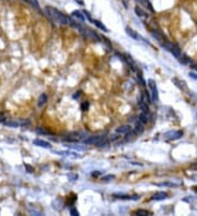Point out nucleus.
Returning <instances> with one entry per match:
<instances>
[{
  "mask_svg": "<svg viewBox=\"0 0 197 216\" xmlns=\"http://www.w3.org/2000/svg\"><path fill=\"white\" fill-rule=\"evenodd\" d=\"M45 11L48 13V15L51 18H53L54 20L58 21L61 24H71L72 22L69 20V18H67L65 14H63L61 12H59L58 10L54 9V8H46Z\"/></svg>",
  "mask_w": 197,
  "mask_h": 216,
  "instance_id": "nucleus-1",
  "label": "nucleus"
},
{
  "mask_svg": "<svg viewBox=\"0 0 197 216\" xmlns=\"http://www.w3.org/2000/svg\"><path fill=\"white\" fill-rule=\"evenodd\" d=\"M161 45H162V47H163V48H166V50L170 51V53L172 54V55H173L175 58H178V59H180V58H181V50H180V48H178V45L170 43V42H168V41L162 42Z\"/></svg>",
  "mask_w": 197,
  "mask_h": 216,
  "instance_id": "nucleus-2",
  "label": "nucleus"
},
{
  "mask_svg": "<svg viewBox=\"0 0 197 216\" xmlns=\"http://www.w3.org/2000/svg\"><path fill=\"white\" fill-rule=\"evenodd\" d=\"M182 135H183V132L181 131V130H178V131H170V132H168V133H166V135H164V137H166L168 140H178V139H180Z\"/></svg>",
  "mask_w": 197,
  "mask_h": 216,
  "instance_id": "nucleus-3",
  "label": "nucleus"
},
{
  "mask_svg": "<svg viewBox=\"0 0 197 216\" xmlns=\"http://www.w3.org/2000/svg\"><path fill=\"white\" fill-rule=\"evenodd\" d=\"M103 135H93V137H89L88 139H86V140H83V143L84 144H98V142L101 141L102 139H103Z\"/></svg>",
  "mask_w": 197,
  "mask_h": 216,
  "instance_id": "nucleus-4",
  "label": "nucleus"
},
{
  "mask_svg": "<svg viewBox=\"0 0 197 216\" xmlns=\"http://www.w3.org/2000/svg\"><path fill=\"white\" fill-rule=\"evenodd\" d=\"M148 83H149V87L151 89V92H152V99H153V101H158L159 96H158V90H157L156 82H154L153 80H149Z\"/></svg>",
  "mask_w": 197,
  "mask_h": 216,
  "instance_id": "nucleus-5",
  "label": "nucleus"
},
{
  "mask_svg": "<svg viewBox=\"0 0 197 216\" xmlns=\"http://www.w3.org/2000/svg\"><path fill=\"white\" fill-rule=\"evenodd\" d=\"M64 140L67 141V142H77V141H79V140H80V134H79V133H77V132H73V133L68 134Z\"/></svg>",
  "mask_w": 197,
  "mask_h": 216,
  "instance_id": "nucleus-6",
  "label": "nucleus"
},
{
  "mask_svg": "<svg viewBox=\"0 0 197 216\" xmlns=\"http://www.w3.org/2000/svg\"><path fill=\"white\" fill-rule=\"evenodd\" d=\"M168 198V193L166 192H158V193H156V194L152 195L151 200H153V201H161V200H164Z\"/></svg>",
  "mask_w": 197,
  "mask_h": 216,
  "instance_id": "nucleus-7",
  "label": "nucleus"
},
{
  "mask_svg": "<svg viewBox=\"0 0 197 216\" xmlns=\"http://www.w3.org/2000/svg\"><path fill=\"white\" fill-rule=\"evenodd\" d=\"M33 143L37 146H41V147H45V149H51V144L48 143V142H45V141H42V140H34Z\"/></svg>",
  "mask_w": 197,
  "mask_h": 216,
  "instance_id": "nucleus-8",
  "label": "nucleus"
},
{
  "mask_svg": "<svg viewBox=\"0 0 197 216\" xmlns=\"http://www.w3.org/2000/svg\"><path fill=\"white\" fill-rule=\"evenodd\" d=\"M126 32H127V34L128 35L130 36V37H132V38H134V39H142V37L140 35H138L137 33H136V32L135 31H132V29H129V27H127V29H126ZM142 41H144V39H142Z\"/></svg>",
  "mask_w": 197,
  "mask_h": 216,
  "instance_id": "nucleus-9",
  "label": "nucleus"
},
{
  "mask_svg": "<svg viewBox=\"0 0 197 216\" xmlns=\"http://www.w3.org/2000/svg\"><path fill=\"white\" fill-rule=\"evenodd\" d=\"M144 130H145L144 123H142L140 120H138V122L136 123V126H135V131H136L137 134H141L142 132H144Z\"/></svg>",
  "mask_w": 197,
  "mask_h": 216,
  "instance_id": "nucleus-10",
  "label": "nucleus"
},
{
  "mask_svg": "<svg viewBox=\"0 0 197 216\" xmlns=\"http://www.w3.org/2000/svg\"><path fill=\"white\" fill-rule=\"evenodd\" d=\"M130 131V127L129 126H123V127H119L117 130H116V132L117 133H127V132H129Z\"/></svg>",
  "mask_w": 197,
  "mask_h": 216,
  "instance_id": "nucleus-11",
  "label": "nucleus"
},
{
  "mask_svg": "<svg viewBox=\"0 0 197 216\" xmlns=\"http://www.w3.org/2000/svg\"><path fill=\"white\" fill-rule=\"evenodd\" d=\"M72 15L75 18H77V19H79L80 21H84V20H86V17H84V15L82 14V12H80V11H73L72 12Z\"/></svg>",
  "mask_w": 197,
  "mask_h": 216,
  "instance_id": "nucleus-12",
  "label": "nucleus"
},
{
  "mask_svg": "<svg viewBox=\"0 0 197 216\" xmlns=\"http://www.w3.org/2000/svg\"><path fill=\"white\" fill-rule=\"evenodd\" d=\"M136 131H129V132H127L126 133V141H132V140H134L135 139V137H136Z\"/></svg>",
  "mask_w": 197,
  "mask_h": 216,
  "instance_id": "nucleus-13",
  "label": "nucleus"
},
{
  "mask_svg": "<svg viewBox=\"0 0 197 216\" xmlns=\"http://www.w3.org/2000/svg\"><path fill=\"white\" fill-rule=\"evenodd\" d=\"M46 102H47V95L46 94H42L39 98V106H43Z\"/></svg>",
  "mask_w": 197,
  "mask_h": 216,
  "instance_id": "nucleus-14",
  "label": "nucleus"
},
{
  "mask_svg": "<svg viewBox=\"0 0 197 216\" xmlns=\"http://www.w3.org/2000/svg\"><path fill=\"white\" fill-rule=\"evenodd\" d=\"M135 12L137 13V15H139L140 18H146L147 15H146V12L145 11H142L141 9H140L139 7H136L135 8Z\"/></svg>",
  "mask_w": 197,
  "mask_h": 216,
  "instance_id": "nucleus-15",
  "label": "nucleus"
},
{
  "mask_svg": "<svg viewBox=\"0 0 197 216\" xmlns=\"http://www.w3.org/2000/svg\"><path fill=\"white\" fill-rule=\"evenodd\" d=\"M152 36H153L154 38H157L158 39L159 42H160V43H162V42H163V36L161 35V34L159 33V32H152Z\"/></svg>",
  "mask_w": 197,
  "mask_h": 216,
  "instance_id": "nucleus-16",
  "label": "nucleus"
},
{
  "mask_svg": "<svg viewBox=\"0 0 197 216\" xmlns=\"http://www.w3.org/2000/svg\"><path fill=\"white\" fill-rule=\"evenodd\" d=\"M139 120L141 121L142 123H147V121H148V117H147V113H141L139 116Z\"/></svg>",
  "mask_w": 197,
  "mask_h": 216,
  "instance_id": "nucleus-17",
  "label": "nucleus"
},
{
  "mask_svg": "<svg viewBox=\"0 0 197 216\" xmlns=\"http://www.w3.org/2000/svg\"><path fill=\"white\" fill-rule=\"evenodd\" d=\"M141 101L145 102V103H147V104L150 103V97H149V95H148V92H145V93L142 94V99H141Z\"/></svg>",
  "mask_w": 197,
  "mask_h": 216,
  "instance_id": "nucleus-18",
  "label": "nucleus"
},
{
  "mask_svg": "<svg viewBox=\"0 0 197 216\" xmlns=\"http://www.w3.org/2000/svg\"><path fill=\"white\" fill-rule=\"evenodd\" d=\"M27 3L32 6V7L36 8V9H39V2H37V0H25Z\"/></svg>",
  "mask_w": 197,
  "mask_h": 216,
  "instance_id": "nucleus-19",
  "label": "nucleus"
},
{
  "mask_svg": "<svg viewBox=\"0 0 197 216\" xmlns=\"http://www.w3.org/2000/svg\"><path fill=\"white\" fill-rule=\"evenodd\" d=\"M157 186L160 187H176V183H171V182H163V183H156Z\"/></svg>",
  "mask_w": 197,
  "mask_h": 216,
  "instance_id": "nucleus-20",
  "label": "nucleus"
},
{
  "mask_svg": "<svg viewBox=\"0 0 197 216\" xmlns=\"http://www.w3.org/2000/svg\"><path fill=\"white\" fill-rule=\"evenodd\" d=\"M93 23L95 24L96 26L98 27V29H101V30H103L104 32H107V29H106L105 26H104L103 24H101V22H98V21H93Z\"/></svg>",
  "mask_w": 197,
  "mask_h": 216,
  "instance_id": "nucleus-21",
  "label": "nucleus"
},
{
  "mask_svg": "<svg viewBox=\"0 0 197 216\" xmlns=\"http://www.w3.org/2000/svg\"><path fill=\"white\" fill-rule=\"evenodd\" d=\"M137 215H150V212L149 211H146V210H138L136 212Z\"/></svg>",
  "mask_w": 197,
  "mask_h": 216,
  "instance_id": "nucleus-22",
  "label": "nucleus"
},
{
  "mask_svg": "<svg viewBox=\"0 0 197 216\" xmlns=\"http://www.w3.org/2000/svg\"><path fill=\"white\" fill-rule=\"evenodd\" d=\"M180 60H181V62H183V63H188L191 61V59L187 57V56H183V58Z\"/></svg>",
  "mask_w": 197,
  "mask_h": 216,
  "instance_id": "nucleus-23",
  "label": "nucleus"
},
{
  "mask_svg": "<svg viewBox=\"0 0 197 216\" xmlns=\"http://www.w3.org/2000/svg\"><path fill=\"white\" fill-rule=\"evenodd\" d=\"M81 108H82V110H88V108H89V103L88 102H86V103H82V105H81Z\"/></svg>",
  "mask_w": 197,
  "mask_h": 216,
  "instance_id": "nucleus-24",
  "label": "nucleus"
},
{
  "mask_svg": "<svg viewBox=\"0 0 197 216\" xmlns=\"http://www.w3.org/2000/svg\"><path fill=\"white\" fill-rule=\"evenodd\" d=\"M36 131L39 132V133H43V134H48V133H49V132H48V131H46V130L41 129V128H39V129H36Z\"/></svg>",
  "mask_w": 197,
  "mask_h": 216,
  "instance_id": "nucleus-25",
  "label": "nucleus"
},
{
  "mask_svg": "<svg viewBox=\"0 0 197 216\" xmlns=\"http://www.w3.org/2000/svg\"><path fill=\"white\" fill-rule=\"evenodd\" d=\"M70 214H71V215H73V216L79 215V213H78V211L76 209H71V210H70Z\"/></svg>",
  "mask_w": 197,
  "mask_h": 216,
  "instance_id": "nucleus-26",
  "label": "nucleus"
},
{
  "mask_svg": "<svg viewBox=\"0 0 197 216\" xmlns=\"http://www.w3.org/2000/svg\"><path fill=\"white\" fill-rule=\"evenodd\" d=\"M108 179H114V176H107V177L102 178V180H104V181H107Z\"/></svg>",
  "mask_w": 197,
  "mask_h": 216,
  "instance_id": "nucleus-27",
  "label": "nucleus"
},
{
  "mask_svg": "<svg viewBox=\"0 0 197 216\" xmlns=\"http://www.w3.org/2000/svg\"><path fill=\"white\" fill-rule=\"evenodd\" d=\"M190 77L193 78V79H195V80H197V75L195 74V73H191V72H190Z\"/></svg>",
  "mask_w": 197,
  "mask_h": 216,
  "instance_id": "nucleus-28",
  "label": "nucleus"
},
{
  "mask_svg": "<svg viewBox=\"0 0 197 216\" xmlns=\"http://www.w3.org/2000/svg\"><path fill=\"white\" fill-rule=\"evenodd\" d=\"M192 168H194V169H196V170H197V162H196L195 164H193V165H192Z\"/></svg>",
  "mask_w": 197,
  "mask_h": 216,
  "instance_id": "nucleus-29",
  "label": "nucleus"
},
{
  "mask_svg": "<svg viewBox=\"0 0 197 216\" xmlns=\"http://www.w3.org/2000/svg\"><path fill=\"white\" fill-rule=\"evenodd\" d=\"M76 1H77V2L79 3V5H81V6L83 5V1H82V0H76Z\"/></svg>",
  "mask_w": 197,
  "mask_h": 216,
  "instance_id": "nucleus-30",
  "label": "nucleus"
},
{
  "mask_svg": "<svg viewBox=\"0 0 197 216\" xmlns=\"http://www.w3.org/2000/svg\"><path fill=\"white\" fill-rule=\"evenodd\" d=\"M193 190H194V191L197 193V186H195V187H193Z\"/></svg>",
  "mask_w": 197,
  "mask_h": 216,
  "instance_id": "nucleus-31",
  "label": "nucleus"
},
{
  "mask_svg": "<svg viewBox=\"0 0 197 216\" xmlns=\"http://www.w3.org/2000/svg\"><path fill=\"white\" fill-rule=\"evenodd\" d=\"M194 68H195V69H196V70H197V66H195V67H194Z\"/></svg>",
  "mask_w": 197,
  "mask_h": 216,
  "instance_id": "nucleus-32",
  "label": "nucleus"
}]
</instances>
